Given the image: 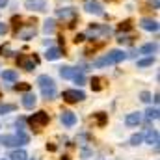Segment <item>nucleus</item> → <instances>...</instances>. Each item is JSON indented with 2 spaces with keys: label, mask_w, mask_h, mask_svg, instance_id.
Wrapping results in <instances>:
<instances>
[{
  "label": "nucleus",
  "mask_w": 160,
  "mask_h": 160,
  "mask_svg": "<svg viewBox=\"0 0 160 160\" xmlns=\"http://www.w3.org/2000/svg\"><path fill=\"white\" fill-rule=\"evenodd\" d=\"M38 84H39L41 93H43L45 99H54L56 97V84H54V80L50 78L48 75H41L38 78Z\"/></svg>",
  "instance_id": "obj_1"
},
{
  "label": "nucleus",
  "mask_w": 160,
  "mask_h": 160,
  "mask_svg": "<svg viewBox=\"0 0 160 160\" xmlns=\"http://www.w3.org/2000/svg\"><path fill=\"white\" fill-rule=\"evenodd\" d=\"M127 58V54L119 50V48H116V50H110L104 58H101V60H97L95 62V67H102V65H110V63H119Z\"/></svg>",
  "instance_id": "obj_2"
},
{
  "label": "nucleus",
  "mask_w": 160,
  "mask_h": 160,
  "mask_svg": "<svg viewBox=\"0 0 160 160\" xmlns=\"http://www.w3.org/2000/svg\"><path fill=\"white\" fill-rule=\"evenodd\" d=\"M28 121H30V125H32L34 128H38V130H39L41 127H45V125L48 123V114H47V112H43V110H39V112H36V114H34Z\"/></svg>",
  "instance_id": "obj_3"
},
{
  "label": "nucleus",
  "mask_w": 160,
  "mask_h": 160,
  "mask_svg": "<svg viewBox=\"0 0 160 160\" xmlns=\"http://www.w3.org/2000/svg\"><path fill=\"white\" fill-rule=\"evenodd\" d=\"M62 97H63L65 102H78V101H84L86 99V93L80 91V89H65Z\"/></svg>",
  "instance_id": "obj_4"
},
{
  "label": "nucleus",
  "mask_w": 160,
  "mask_h": 160,
  "mask_svg": "<svg viewBox=\"0 0 160 160\" xmlns=\"http://www.w3.org/2000/svg\"><path fill=\"white\" fill-rule=\"evenodd\" d=\"M24 6L30 11H47V0H26Z\"/></svg>",
  "instance_id": "obj_5"
},
{
  "label": "nucleus",
  "mask_w": 160,
  "mask_h": 160,
  "mask_svg": "<svg viewBox=\"0 0 160 160\" xmlns=\"http://www.w3.org/2000/svg\"><path fill=\"white\" fill-rule=\"evenodd\" d=\"M99 34H110V28L108 26H101V24H91L88 34H86V38L89 36V38L95 39V38H99Z\"/></svg>",
  "instance_id": "obj_6"
},
{
  "label": "nucleus",
  "mask_w": 160,
  "mask_h": 160,
  "mask_svg": "<svg viewBox=\"0 0 160 160\" xmlns=\"http://www.w3.org/2000/svg\"><path fill=\"white\" fill-rule=\"evenodd\" d=\"M84 9H86L88 13H95V15H102V13H104V11H102V6H101L97 0H86Z\"/></svg>",
  "instance_id": "obj_7"
},
{
  "label": "nucleus",
  "mask_w": 160,
  "mask_h": 160,
  "mask_svg": "<svg viewBox=\"0 0 160 160\" xmlns=\"http://www.w3.org/2000/svg\"><path fill=\"white\" fill-rule=\"evenodd\" d=\"M60 119H62V123H63L65 127H73V125L77 123V116H75L73 112H69V110H63L62 116H60Z\"/></svg>",
  "instance_id": "obj_8"
},
{
  "label": "nucleus",
  "mask_w": 160,
  "mask_h": 160,
  "mask_svg": "<svg viewBox=\"0 0 160 160\" xmlns=\"http://www.w3.org/2000/svg\"><path fill=\"white\" fill-rule=\"evenodd\" d=\"M140 121H142V114H140V112H132V114H128V116L125 118V125H127V127H138Z\"/></svg>",
  "instance_id": "obj_9"
},
{
  "label": "nucleus",
  "mask_w": 160,
  "mask_h": 160,
  "mask_svg": "<svg viewBox=\"0 0 160 160\" xmlns=\"http://www.w3.org/2000/svg\"><path fill=\"white\" fill-rule=\"evenodd\" d=\"M140 26H142L143 30H147V32H157V30H158V22L153 21V19H142V21H140Z\"/></svg>",
  "instance_id": "obj_10"
},
{
  "label": "nucleus",
  "mask_w": 160,
  "mask_h": 160,
  "mask_svg": "<svg viewBox=\"0 0 160 160\" xmlns=\"http://www.w3.org/2000/svg\"><path fill=\"white\" fill-rule=\"evenodd\" d=\"M19 65L24 69V71H34V67H36V60L34 58H19Z\"/></svg>",
  "instance_id": "obj_11"
},
{
  "label": "nucleus",
  "mask_w": 160,
  "mask_h": 160,
  "mask_svg": "<svg viewBox=\"0 0 160 160\" xmlns=\"http://www.w3.org/2000/svg\"><path fill=\"white\" fill-rule=\"evenodd\" d=\"M36 102H38V97H36L34 93H26V95L22 97V106L28 108V110H32V108L36 106Z\"/></svg>",
  "instance_id": "obj_12"
},
{
  "label": "nucleus",
  "mask_w": 160,
  "mask_h": 160,
  "mask_svg": "<svg viewBox=\"0 0 160 160\" xmlns=\"http://www.w3.org/2000/svg\"><path fill=\"white\" fill-rule=\"evenodd\" d=\"M62 56V48H58V47H52V48H48L47 52H45V58L48 60V62H54V60H58Z\"/></svg>",
  "instance_id": "obj_13"
},
{
  "label": "nucleus",
  "mask_w": 160,
  "mask_h": 160,
  "mask_svg": "<svg viewBox=\"0 0 160 160\" xmlns=\"http://www.w3.org/2000/svg\"><path fill=\"white\" fill-rule=\"evenodd\" d=\"M0 143L6 147H13V145H19V140H17V136H2Z\"/></svg>",
  "instance_id": "obj_14"
},
{
  "label": "nucleus",
  "mask_w": 160,
  "mask_h": 160,
  "mask_svg": "<svg viewBox=\"0 0 160 160\" xmlns=\"http://www.w3.org/2000/svg\"><path fill=\"white\" fill-rule=\"evenodd\" d=\"M147 143H151V145H157L158 147V132L157 130H147Z\"/></svg>",
  "instance_id": "obj_15"
},
{
  "label": "nucleus",
  "mask_w": 160,
  "mask_h": 160,
  "mask_svg": "<svg viewBox=\"0 0 160 160\" xmlns=\"http://www.w3.org/2000/svg\"><path fill=\"white\" fill-rule=\"evenodd\" d=\"M9 158L11 160H28V155H26L24 149H17V151H13V153L9 155Z\"/></svg>",
  "instance_id": "obj_16"
},
{
  "label": "nucleus",
  "mask_w": 160,
  "mask_h": 160,
  "mask_svg": "<svg viewBox=\"0 0 160 160\" xmlns=\"http://www.w3.org/2000/svg\"><path fill=\"white\" fill-rule=\"evenodd\" d=\"M56 30V21L54 19H47L45 21V26H43V32L45 34H52Z\"/></svg>",
  "instance_id": "obj_17"
},
{
  "label": "nucleus",
  "mask_w": 160,
  "mask_h": 160,
  "mask_svg": "<svg viewBox=\"0 0 160 160\" xmlns=\"http://www.w3.org/2000/svg\"><path fill=\"white\" fill-rule=\"evenodd\" d=\"M75 73H77V69H73V67H60V75L63 77V78H73L75 77Z\"/></svg>",
  "instance_id": "obj_18"
},
{
  "label": "nucleus",
  "mask_w": 160,
  "mask_h": 160,
  "mask_svg": "<svg viewBox=\"0 0 160 160\" xmlns=\"http://www.w3.org/2000/svg\"><path fill=\"white\" fill-rule=\"evenodd\" d=\"M2 78L8 80V82H15V80H17V71H13V69H6V71H2Z\"/></svg>",
  "instance_id": "obj_19"
},
{
  "label": "nucleus",
  "mask_w": 160,
  "mask_h": 160,
  "mask_svg": "<svg viewBox=\"0 0 160 160\" xmlns=\"http://www.w3.org/2000/svg\"><path fill=\"white\" fill-rule=\"evenodd\" d=\"M21 36V39H24V41H28V39H32L34 36H36V26H30L28 30H24V32H21L19 34Z\"/></svg>",
  "instance_id": "obj_20"
},
{
  "label": "nucleus",
  "mask_w": 160,
  "mask_h": 160,
  "mask_svg": "<svg viewBox=\"0 0 160 160\" xmlns=\"http://www.w3.org/2000/svg\"><path fill=\"white\" fill-rule=\"evenodd\" d=\"M140 52H142V54H153V52H157V43H147V45H143V47L140 48Z\"/></svg>",
  "instance_id": "obj_21"
},
{
  "label": "nucleus",
  "mask_w": 160,
  "mask_h": 160,
  "mask_svg": "<svg viewBox=\"0 0 160 160\" xmlns=\"http://www.w3.org/2000/svg\"><path fill=\"white\" fill-rule=\"evenodd\" d=\"M17 140H19V145H26V143L30 142V138L24 134V130H22V128H19V130H17Z\"/></svg>",
  "instance_id": "obj_22"
},
{
  "label": "nucleus",
  "mask_w": 160,
  "mask_h": 160,
  "mask_svg": "<svg viewBox=\"0 0 160 160\" xmlns=\"http://www.w3.org/2000/svg\"><path fill=\"white\" fill-rule=\"evenodd\" d=\"M75 15V11L71 9V8H65V9H58V17L60 19H67V17H73Z\"/></svg>",
  "instance_id": "obj_23"
},
{
  "label": "nucleus",
  "mask_w": 160,
  "mask_h": 160,
  "mask_svg": "<svg viewBox=\"0 0 160 160\" xmlns=\"http://www.w3.org/2000/svg\"><path fill=\"white\" fill-rule=\"evenodd\" d=\"M142 142H143V134H142V132H138V134H134V136L130 138V143H132V145H140Z\"/></svg>",
  "instance_id": "obj_24"
},
{
  "label": "nucleus",
  "mask_w": 160,
  "mask_h": 160,
  "mask_svg": "<svg viewBox=\"0 0 160 160\" xmlns=\"http://www.w3.org/2000/svg\"><path fill=\"white\" fill-rule=\"evenodd\" d=\"M155 63V58H145V60H140L138 62V67H149Z\"/></svg>",
  "instance_id": "obj_25"
},
{
  "label": "nucleus",
  "mask_w": 160,
  "mask_h": 160,
  "mask_svg": "<svg viewBox=\"0 0 160 160\" xmlns=\"http://www.w3.org/2000/svg\"><path fill=\"white\" fill-rule=\"evenodd\" d=\"M158 116H160L158 108H149V110H147V118H149V119H158Z\"/></svg>",
  "instance_id": "obj_26"
},
{
  "label": "nucleus",
  "mask_w": 160,
  "mask_h": 160,
  "mask_svg": "<svg viewBox=\"0 0 160 160\" xmlns=\"http://www.w3.org/2000/svg\"><path fill=\"white\" fill-rule=\"evenodd\" d=\"M73 80L80 86V84H84V82H86V77H84V73H82V71H77V73H75V77H73Z\"/></svg>",
  "instance_id": "obj_27"
},
{
  "label": "nucleus",
  "mask_w": 160,
  "mask_h": 160,
  "mask_svg": "<svg viewBox=\"0 0 160 160\" xmlns=\"http://www.w3.org/2000/svg\"><path fill=\"white\" fill-rule=\"evenodd\" d=\"M91 89L93 91H101V78H91Z\"/></svg>",
  "instance_id": "obj_28"
},
{
  "label": "nucleus",
  "mask_w": 160,
  "mask_h": 160,
  "mask_svg": "<svg viewBox=\"0 0 160 160\" xmlns=\"http://www.w3.org/2000/svg\"><path fill=\"white\" fill-rule=\"evenodd\" d=\"M0 54H2V56H11L13 52H11L9 45H4V47H0Z\"/></svg>",
  "instance_id": "obj_29"
},
{
  "label": "nucleus",
  "mask_w": 160,
  "mask_h": 160,
  "mask_svg": "<svg viewBox=\"0 0 160 160\" xmlns=\"http://www.w3.org/2000/svg\"><path fill=\"white\" fill-rule=\"evenodd\" d=\"M15 110V106L13 104H2L0 106V114H6V112H13Z\"/></svg>",
  "instance_id": "obj_30"
},
{
  "label": "nucleus",
  "mask_w": 160,
  "mask_h": 160,
  "mask_svg": "<svg viewBox=\"0 0 160 160\" xmlns=\"http://www.w3.org/2000/svg\"><path fill=\"white\" fill-rule=\"evenodd\" d=\"M140 97H142V101H143V102H151V93H149V91H142V95H140Z\"/></svg>",
  "instance_id": "obj_31"
},
{
  "label": "nucleus",
  "mask_w": 160,
  "mask_h": 160,
  "mask_svg": "<svg viewBox=\"0 0 160 160\" xmlns=\"http://www.w3.org/2000/svg\"><path fill=\"white\" fill-rule=\"evenodd\" d=\"M97 121H99V125H104V123H106V116H104L102 112H99V114H97Z\"/></svg>",
  "instance_id": "obj_32"
},
{
  "label": "nucleus",
  "mask_w": 160,
  "mask_h": 160,
  "mask_svg": "<svg viewBox=\"0 0 160 160\" xmlns=\"http://www.w3.org/2000/svg\"><path fill=\"white\" fill-rule=\"evenodd\" d=\"M15 89H21V91H28L30 89V84H17Z\"/></svg>",
  "instance_id": "obj_33"
},
{
  "label": "nucleus",
  "mask_w": 160,
  "mask_h": 160,
  "mask_svg": "<svg viewBox=\"0 0 160 160\" xmlns=\"http://www.w3.org/2000/svg\"><path fill=\"white\" fill-rule=\"evenodd\" d=\"M119 30L123 32V30H130V21H125V22H121Z\"/></svg>",
  "instance_id": "obj_34"
},
{
  "label": "nucleus",
  "mask_w": 160,
  "mask_h": 160,
  "mask_svg": "<svg viewBox=\"0 0 160 160\" xmlns=\"http://www.w3.org/2000/svg\"><path fill=\"white\" fill-rule=\"evenodd\" d=\"M4 34H8V24L0 22V36H4Z\"/></svg>",
  "instance_id": "obj_35"
},
{
  "label": "nucleus",
  "mask_w": 160,
  "mask_h": 160,
  "mask_svg": "<svg viewBox=\"0 0 160 160\" xmlns=\"http://www.w3.org/2000/svg\"><path fill=\"white\" fill-rule=\"evenodd\" d=\"M75 41H77V43H82V41H86V34H78V36L75 38Z\"/></svg>",
  "instance_id": "obj_36"
},
{
  "label": "nucleus",
  "mask_w": 160,
  "mask_h": 160,
  "mask_svg": "<svg viewBox=\"0 0 160 160\" xmlns=\"http://www.w3.org/2000/svg\"><path fill=\"white\" fill-rule=\"evenodd\" d=\"M8 6V0H0V8H6Z\"/></svg>",
  "instance_id": "obj_37"
},
{
  "label": "nucleus",
  "mask_w": 160,
  "mask_h": 160,
  "mask_svg": "<svg viewBox=\"0 0 160 160\" xmlns=\"http://www.w3.org/2000/svg\"><path fill=\"white\" fill-rule=\"evenodd\" d=\"M153 6H155V8L158 9V6H160V0H153Z\"/></svg>",
  "instance_id": "obj_38"
}]
</instances>
